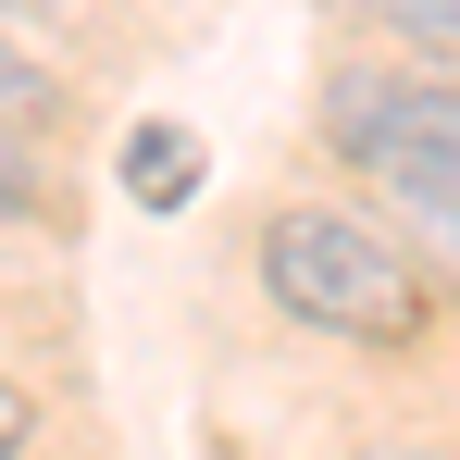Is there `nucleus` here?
<instances>
[{
    "mask_svg": "<svg viewBox=\"0 0 460 460\" xmlns=\"http://www.w3.org/2000/svg\"><path fill=\"white\" fill-rule=\"evenodd\" d=\"M38 212H50V162L0 125V225H38Z\"/></svg>",
    "mask_w": 460,
    "mask_h": 460,
    "instance_id": "423d86ee",
    "label": "nucleus"
},
{
    "mask_svg": "<svg viewBox=\"0 0 460 460\" xmlns=\"http://www.w3.org/2000/svg\"><path fill=\"white\" fill-rule=\"evenodd\" d=\"M261 299L336 336V349H423L436 323V274L411 261V236H385L349 199H287L261 225Z\"/></svg>",
    "mask_w": 460,
    "mask_h": 460,
    "instance_id": "f257e3e1",
    "label": "nucleus"
},
{
    "mask_svg": "<svg viewBox=\"0 0 460 460\" xmlns=\"http://www.w3.org/2000/svg\"><path fill=\"white\" fill-rule=\"evenodd\" d=\"M25 448H38V398L0 374V460H25Z\"/></svg>",
    "mask_w": 460,
    "mask_h": 460,
    "instance_id": "0eeeda50",
    "label": "nucleus"
},
{
    "mask_svg": "<svg viewBox=\"0 0 460 460\" xmlns=\"http://www.w3.org/2000/svg\"><path fill=\"white\" fill-rule=\"evenodd\" d=\"M361 13H374L411 63H448V75H460V0H361Z\"/></svg>",
    "mask_w": 460,
    "mask_h": 460,
    "instance_id": "20e7f679",
    "label": "nucleus"
},
{
    "mask_svg": "<svg viewBox=\"0 0 460 460\" xmlns=\"http://www.w3.org/2000/svg\"><path fill=\"white\" fill-rule=\"evenodd\" d=\"M361 460H436V448H361Z\"/></svg>",
    "mask_w": 460,
    "mask_h": 460,
    "instance_id": "9d476101",
    "label": "nucleus"
},
{
    "mask_svg": "<svg viewBox=\"0 0 460 460\" xmlns=\"http://www.w3.org/2000/svg\"><path fill=\"white\" fill-rule=\"evenodd\" d=\"M323 137L385 199L460 212V75L448 63H336L323 75Z\"/></svg>",
    "mask_w": 460,
    "mask_h": 460,
    "instance_id": "f03ea898",
    "label": "nucleus"
},
{
    "mask_svg": "<svg viewBox=\"0 0 460 460\" xmlns=\"http://www.w3.org/2000/svg\"><path fill=\"white\" fill-rule=\"evenodd\" d=\"M411 225H423V249H436V274L460 287V212H411Z\"/></svg>",
    "mask_w": 460,
    "mask_h": 460,
    "instance_id": "6e6552de",
    "label": "nucleus"
},
{
    "mask_svg": "<svg viewBox=\"0 0 460 460\" xmlns=\"http://www.w3.org/2000/svg\"><path fill=\"white\" fill-rule=\"evenodd\" d=\"M125 187H137L150 212H174V199L199 187V137H174V125H137V137H125Z\"/></svg>",
    "mask_w": 460,
    "mask_h": 460,
    "instance_id": "7ed1b4c3",
    "label": "nucleus"
},
{
    "mask_svg": "<svg viewBox=\"0 0 460 460\" xmlns=\"http://www.w3.org/2000/svg\"><path fill=\"white\" fill-rule=\"evenodd\" d=\"M0 13H13V25H50V13H63V0H0Z\"/></svg>",
    "mask_w": 460,
    "mask_h": 460,
    "instance_id": "1a4fd4ad",
    "label": "nucleus"
},
{
    "mask_svg": "<svg viewBox=\"0 0 460 460\" xmlns=\"http://www.w3.org/2000/svg\"><path fill=\"white\" fill-rule=\"evenodd\" d=\"M0 125L25 137V125H63V75L25 50V38H0Z\"/></svg>",
    "mask_w": 460,
    "mask_h": 460,
    "instance_id": "39448f33",
    "label": "nucleus"
}]
</instances>
